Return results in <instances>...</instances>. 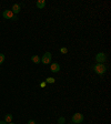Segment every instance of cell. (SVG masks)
Segmentation results:
<instances>
[{"instance_id":"obj_1","label":"cell","mask_w":111,"mask_h":124,"mask_svg":"<svg viewBox=\"0 0 111 124\" xmlns=\"http://www.w3.org/2000/svg\"><path fill=\"white\" fill-rule=\"evenodd\" d=\"M93 70H94V72H96L97 74L102 75V74L106 73L107 68H106V65H104L103 63H97V64L93 67Z\"/></svg>"},{"instance_id":"obj_2","label":"cell","mask_w":111,"mask_h":124,"mask_svg":"<svg viewBox=\"0 0 111 124\" xmlns=\"http://www.w3.org/2000/svg\"><path fill=\"white\" fill-rule=\"evenodd\" d=\"M40 59H41V62L43 64H50V63H51L52 55L50 52H46V53L42 55V58H40Z\"/></svg>"},{"instance_id":"obj_3","label":"cell","mask_w":111,"mask_h":124,"mask_svg":"<svg viewBox=\"0 0 111 124\" xmlns=\"http://www.w3.org/2000/svg\"><path fill=\"white\" fill-rule=\"evenodd\" d=\"M2 16L5 19H11V20H17V19H18L17 16H16L11 10H5L2 12Z\"/></svg>"},{"instance_id":"obj_4","label":"cell","mask_w":111,"mask_h":124,"mask_svg":"<svg viewBox=\"0 0 111 124\" xmlns=\"http://www.w3.org/2000/svg\"><path fill=\"white\" fill-rule=\"evenodd\" d=\"M71 120H72V122L75 124H79L83 121V115L81 113H75L72 115V119Z\"/></svg>"},{"instance_id":"obj_5","label":"cell","mask_w":111,"mask_h":124,"mask_svg":"<svg viewBox=\"0 0 111 124\" xmlns=\"http://www.w3.org/2000/svg\"><path fill=\"white\" fill-rule=\"evenodd\" d=\"M96 60L98 63H102V62H106L107 60V55L104 53H102V52H100V53H98L96 55Z\"/></svg>"},{"instance_id":"obj_6","label":"cell","mask_w":111,"mask_h":124,"mask_svg":"<svg viewBox=\"0 0 111 124\" xmlns=\"http://www.w3.org/2000/svg\"><path fill=\"white\" fill-rule=\"evenodd\" d=\"M50 70H51V72H53V73L59 72L60 71V64L57 63V62H53V63H51V65H50Z\"/></svg>"},{"instance_id":"obj_7","label":"cell","mask_w":111,"mask_h":124,"mask_svg":"<svg viewBox=\"0 0 111 124\" xmlns=\"http://www.w3.org/2000/svg\"><path fill=\"white\" fill-rule=\"evenodd\" d=\"M11 9H12L11 11H12V12L15 13L16 16H17V13L20 12V10H21V9H20V6H19L18 3H15V5L12 6V8H11Z\"/></svg>"},{"instance_id":"obj_8","label":"cell","mask_w":111,"mask_h":124,"mask_svg":"<svg viewBox=\"0 0 111 124\" xmlns=\"http://www.w3.org/2000/svg\"><path fill=\"white\" fill-rule=\"evenodd\" d=\"M36 5H37L38 9H42V8H44V6H46V0H38Z\"/></svg>"},{"instance_id":"obj_9","label":"cell","mask_w":111,"mask_h":124,"mask_svg":"<svg viewBox=\"0 0 111 124\" xmlns=\"http://www.w3.org/2000/svg\"><path fill=\"white\" fill-rule=\"evenodd\" d=\"M31 61L34 62V63H36V64H39V63L41 62V59H40V57H38V55H32V57H31Z\"/></svg>"},{"instance_id":"obj_10","label":"cell","mask_w":111,"mask_h":124,"mask_svg":"<svg viewBox=\"0 0 111 124\" xmlns=\"http://www.w3.org/2000/svg\"><path fill=\"white\" fill-rule=\"evenodd\" d=\"M12 119H13V116L11 115V114H7V115L5 116V121L7 122V123H10V122H12Z\"/></svg>"},{"instance_id":"obj_11","label":"cell","mask_w":111,"mask_h":124,"mask_svg":"<svg viewBox=\"0 0 111 124\" xmlns=\"http://www.w3.org/2000/svg\"><path fill=\"white\" fill-rule=\"evenodd\" d=\"M46 83H49V84H52V83H54L56 82V80H54V78H47L46 79V81H44Z\"/></svg>"},{"instance_id":"obj_12","label":"cell","mask_w":111,"mask_h":124,"mask_svg":"<svg viewBox=\"0 0 111 124\" xmlns=\"http://www.w3.org/2000/svg\"><path fill=\"white\" fill-rule=\"evenodd\" d=\"M5 59H6L5 54H3V53H0V64H2L3 62H5Z\"/></svg>"},{"instance_id":"obj_13","label":"cell","mask_w":111,"mask_h":124,"mask_svg":"<svg viewBox=\"0 0 111 124\" xmlns=\"http://www.w3.org/2000/svg\"><path fill=\"white\" fill-rule=\"evenodd\" d=\"M65 122H66V119L65 117H59V119H58V124H65Z\"/></svg>"},{"instance_id":"obj_14","label":"cell","mask_w":111,"mask_h":124,"mask_svg":"<svg viewBox=\"0 0 111 124\" xmlns=\"http://www.w3.org/2000/svg\"><path fill=\"white\" fill-rule=\"evenodd\" d=\"M60 52H61L62 54H66V53H68V49L67 48H61V49H60Z\"/></svg>"},{"instance_id":"obj_15","label":"cell","mask_w":111,"mask_h":124,"mask_svg":"<svg viewBox=\"0 0 111 124\" xmlns=\"http://www.w3.org/2000/svg\"><path fill=\"white\" fill-rule=\"evenodd\" d=\"M46 85H47V83H46V82H41V83H40V86H41V88H44Z\"/></svg>"},{"instance_id":"obj_16","label":"cell","mask_w":111,"mask_h":124,"mask_svg":"<svg viewBox=\"0 0 111 124\" xmlns=\"http://www.w3.org/2000/svg\"><path fill=\"white\" fill-rule=\"evenodd\" d=\"M28 124H36V122H34V120H30V121L28 122Z\"/></svg>"},{"instance_id":"obj_17","label":"cell","mask_w":111,"mask_h":124,"mask_svg":"<svg viewBox=\"0 0 111 124\" xmlns=\"http://www.w3.org/2000/svg\"><path fill=\"white\" fill-rule=\"evenodd\" d=\"M0 124H8L6 121H0Z\"/></svg>"},{"instance_id":"obj_18","label":"cell","mask_w":111,"mask_h":124,"mask_svg":"<svg viewBox=\"0 0 111 124\" xmlns=\"http://www.w3.org/2000/svg\"><path fill=\"white\" fill-rule=\"evenodd\" d=\"M8 124H16V123H12V122H10V123H8Z\"/></svg>"}]
</instances>
